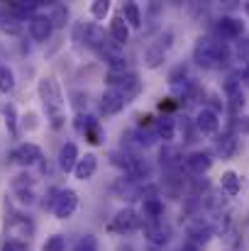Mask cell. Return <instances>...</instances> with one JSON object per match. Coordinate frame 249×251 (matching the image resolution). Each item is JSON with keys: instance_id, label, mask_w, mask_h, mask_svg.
Segmentation results:
<instances>
[{"instance_id": "1", "label": "cell", "mask_w": 249, "mask_h": 251, "mask_svg": "<svg viewBox=\"0 0 249 251\" xmlns=\"http://www.w3.org/2000/svg\"><path fill=\"white\" fill-rule=\"evenodd\" d=\"M193 61L200 69L220 71L232 61V49L227 42L218 39L215 34H203V37H198V42L193 47Z\"/></svg>"}, {"instance_id": "2", "label": "cell", "mask_w": 249, "mask_h": 251, "mask_svg": "<svg viewBox=\"0 0 249 251\" xmlns=\"http://www.w3.org/2000/svg\"><path fill=\"white\" fill-rule=\"evenodd\" d=\"M37 93H39L42 107H44V112H47V117H49V125H52L54 129H59V127L64 125V105H66L59 81H56L54 76L39 78Z\"/></svg>"}, {"instance_id": "3", "label": "cell", "mask_w": 249, "mask_h": 251, "mask_svg": "<svg viewBox=\"0 0 249 251\" xmlns=\"http://www.w3.org/2000/svg\"><path fill=\"white\" fill-rule=\"evenodd\" d=\"M108 229L112 234H122V237L125 234H132V232L142 229V217H139V212L135 207H122V210L115 212V217L108 225Z\"/></svg>"}, {"instance_id": "4", "label": "cell", "mask_w": 249, "mask_h": 251, "mask_svg": "<svg viewBox=\"0 0 249 251\" xmlns=\"http://www.w3.org/2000/svg\"><path fill=\"white\" fill-rule=\"evenodd\" d=\"M105 83L108 88H117L125 98H127V102H132L139 93H142V81H139V76L137 74H108L105 76Z\"/></svg>"}, {"instance_id": "5", "label": "cell", "mask_w": 249, "mask_h": 251, "mask_svg": "<svg viewBox=\"0 0 249 251\" xmlns=\"http://www.w3.org/2000/svg\"><path fill=\"white\" fill-rule=\"evenodd\" d=\"M186 237H188V242H195V244L205 247V244L215 237V227H213V222L205 220L203 212H200V215H193V217L188 220V225H186Z\"/></svg>"}, {"instance_id": "6", "label": "cell", "mask_w": 249, "mask_h": 251, "mask_svg": "<svg viewBox=\"0 0 249 251\" xmlns=\"http://www.w3.org/2000/svg\"><path fill=\"white\" fill-rule=\"evenodd\" d=\"M79 210V193L74 188H59V195L54 200V217L56 220H71Z\"/></svg>"}, {"instance_id": "7", "label": "cell", "mask_w": 249, "mask_h": 251, "mask_svg": "<svg viewBox=\"0 0 249 251\" xmlns=\"http://www.w3.org/2000/svg\"><path fill=\"white\" fill-rule=\"evenodd\" d=\"M142 229H144V239L152 247H164L171 239V225L162 220H142Z\"/></svg>"}, {"instance_id": "8", "label": "cell", "mask_w": 249, "mask_h": 251, "mask_svg": "<svg viewBox=\"0 0 249 251\" xmlns=\"http://www.w3.org/2000/svg\"><path fill=\"white\" fill-rule=\"evenodd\" d=\"M10 188H12V195H15L20 202H25V205H32V202L37 200V180H34L29 173H17V176L12 178Z\"/></svg>"}, {"instance_id": "9", "label": "cell", "mask_w": 249, "mask_h": 251, "mask_svg": "<svg viewBox=\"0 0 249 251\" xmlns=\"http://www.w3.org/2000/svg\"><path fill=\"white\" fill-rule=\"evenodd\" d=\"M215 37L222 39V42H235V39L245 37V22H242L240 17L222 15V17L215 22Z\"/></svg>"}, {"instance_id": "10", "label": "cell", "mask_w": 249, "mask_h": 251, "mask_svg": "<svg viewBox=\"0 0 249 251\" xmlns=\"http://www.w3.org/2000/svg\"><path fill=\"white\" fill-rule=\"evenodd\" d=\"M193 127L200 137H218L220 132V115L208 110V107H200L198 115L193 117Z\"/></svg>"}, {"instance_id": "11", "label": "cell", "mask_w": 249, "mask_h": 251, "mask_svg": "<svg viewBox=\"0 0 249 251\" xmlns=\"http://www.w3.org/2000/svg\"><path fill=\"white\" fill-rule=\"evenodd\" d=\"M12 159H15V164H17V166L29 168V166L42 164V161H44V154H42V149H39L34 142H22V144H17V147H15Z\"/></svg>"}, {"instance_id": "12", "label": "cell", "mask_w": 249, "mask_h": 251, "mask_svg": "<svg viewBox=\"0 0 249 251\" xmlns=\"http://www.w3.org/2000/svg\"><path fill=\"white\" fill-rule=\"evenodd\" d=\"M142 190H144V183L135 180L132 176H120V178L115 180V185H112L115 198L127 200V202H132V200H142Z\"/></svg>"}, {"instance_id": "13", "label": "cell", "mask_w": 249, "mask_h": 251, "mask_svg": "<svg viewBox=\"0 0 249 251\" xmlns=\"http://www.w3.org/2000/svg\"><path fill=\"white\" fill-rule=\"evenodd\" d=\"M27 29H29V37L34 42H49L52 39V32H54V25H52L49 15L37 12V15L27 17Z\"/></svg>"}, {"instance_id": "14", "label": "cell", "mask_w": 249, "mask_h": 251, "mask_svg": "<svg viewBox=\"0 0 249 251\" xmlns=\"http://www.w3.org/2000/svg\"><path fill=\"white\" fill-rule=\"evenodd\" d=\"M83 44L90 47V49L105 51L108 44H110V37L98 22H90V25H83Z\"/></svg>"}, {"instance_id": "15", "label": "cell", "mask_w": 249, "mask_h": 251, "mask_svg": "<svg viewBox=\"0 0 249 251\" xmlns=\"http://www.w3.org/2000/svg\"><path fill=\"white\" fill-rule=\"evenodd\" d=\"M159 164L164 168L166 173H176V171H181L183 164H186V156H183V151L178 149V147H173V144H164L162 149H159Z\"/></svg>"}, {"instance_id": "16", "label": "cell", "mask_w": 249, "mask_h": 251, "mask_svg": "<svg viewBox=\"0 0 249 251\" xmlns=\"http://www.w3.org/2000/svg\"><path fill=\"white\" fill-rule=\"evenodd\" d=\"M127 98L117 90V88H108L103 95H100V112L103 115H117L127 107Z\"/></svg>"}, {"instance_id": "17", "label": "cell", "mask_w": 249, "mask_h": 251, "mask_svg": "<svg viewBox=\"0 0 249 251\" xmlns=\"http://www.w3.org/2000/svg\"><path fill=\"white\" fill-rule=\"evenodd\" d=\"M186 171L191 173V176H205L210 166H213V154L210 151H205V149H198V151H193V154H188L186 156Z\"/></svg>"}, {"instance_id": "18", "label": "cell", "mask_w": 249, "mask_h": 251, "mask_svg": "<svg viewBox=\"0 0 249 251\" xmlns=\"http://www.w3.org/2000/svg\"><path fill=\"white\" fill-rule=\"evenodd\" d=\"M79 159H81L79 147H76L74 142H66V144H61V149H59L56 168H59L61 173H71V171L76 168V164H79Z\"/></svg>"}, {"instance_id": "19", "label": "cell", "mask_w": 249, "mask_h": 251, "mask_svg": "<svg viewBox=\"0 0 249 251\" xmlns=\"http://www.w3.org/2000/svg\"><path fill=\"white\" fill-rule=\"evenodd\" d=\"M225 205H227V198H225V193L220 188H210V190H205L200 195V207L205 212H210V215H220L225 210Z\"/></svg>"}, {"instance_id": "20", "label": "cell", "mask_w": 249, "mask_h": 251, "mask_svg": "<svg viewBox=\"0 0 249 251\" xmlns=\"http://www.w3.org/2000/svg\"><path fill=\"white\" fill-rule=\"evenodd\" d=\"M237 147H240V144H237V134H235L232 127H230L225 134H220V137L215 139V151H218V156L225 159V161L232 159V156L237 154Z\"/></svg>"}, {"instance_id": "21", "label": "cell", "mask_w": 249, "mask_h": 251, "mask_svg": "<svg viewBox=\"0 0 249 251\" xmlns=\"http://www.w3.org/2000/svg\"><path fill=\"white\" fill-rule=\"evenodd\" d=\"M22 29H25V20H22V17H17L7 5H5V7H0V32L17 37V34H22Z\"/></svg>"}, {"instance_id": "22", "label": "cell", "mask_w": 249, "mask_h": 251, "mask_svg": "<svg viewBox=\"0 0 249 251\" xmlns=\"http://www.w3.org/2000/svg\"><path fill=\"white\" fill-rule=\"evenodd\" d=\"M152 132H154V137L162 139L164 144H171V139L176 137V120H173L171 115H162L159 120H154Z\"/></svg>"}, {"instance_id": "23", "label": "cell", "mask_w": 249, "mask_h": 251, "mask_svg": "<svg viewBox=\"0 0 249 251\" xmlns=\"http://www.w3.org/2000/svg\"><path fill=\"white\" fill-rule=\"evenodd\" d=\"M108 37H110V42H115L117 47H125V44L130 42V27H127V22H125L122 15H115V17L110 20Z\"/></svg>"}, {"instance_id": "24", "label": "cell", "mask_w": 249, "mask_h": 251, "mask_svg": "<svg viewBox=\"0 0 249 251\" xmlns=\"http://www.w3.org/2000/svg\"><path fill=\"white\" fill-rule=\"evenodd\" d=\"M95 173H98V156H95V154H85V156H81L79 164H76V168H74L76 180H90Z\"/></svg>"}, {"instance_id": "25", "label": "cell", "mask_w": 249, "mask_h": 251, "mask_svg": "<svg viewBox=\"0 0 249 251\" xmlns=\"http://www.w3.org/2000/svg\"><path fill=\"white\" fill-rule=\"evenodd\" d=\"M166 59V47L162 42H157V44H152V47H147V51H144V66L147 69H159L162 64H164Z\"/></svg>"}, {"instance_id": "26", "label": "cell", "mask_w": 249, "mask_h": 251, "mask_svg": "<svg viewBox=\"0 0 249 251\" xmlns=\"http://www.w3.org/2000/svg\"><path fill=\"white\" fill-rule=\"evenodd\" d=\"M220 190H222L225 195H230V198L240 195V190H242V180H240V176H237L235 171H225V173L220 176Z\"/></svg>"}, {"instance_id": "27", "label": "cell", "mask_w": 249, "mask_h": 251, "mask_svg": "<svg viewBox=\"0 0 249 251\" xmlns=\"http://www.w3.org/2000/svg\"><path fill=\"white\" fill-rule=\"evenodd\" d=\"M122 17H125L127 27H132V29L142 27V10H139L137 2H125L122 5Z\"/></svg>"}, {"instance_id": "28", "label": "cell", "mask_w": 249, "mask_h": 251, "mask_svg": "<svg viewBox=\"0 0 249 251\" xmlns=\"http://www.w3.org/2000/svg\"><path fill=\"white\" fill-rule=\"evenodd\" d=\"M49 20H52V25H54V29L56 27H66V22H69V7L64 5V2H54V5H49Z\"/></svg>"}, {"instance_id": "29", "label": "cell", "mask_w": 249, "mask_h": 251, "mask_svg": "<svg viewBox=\"0 0 249 251\" xmlns=\"http://www.w3.org/2000/svg\"><path fill=\"white\" fill-rule=\"evenodd\" d=\"M245 105H247V98H245V93H242V90H237V93H230V95H227L225 107H227V112L232 115V120H237V117L242 115Z\"/></svg>"}, {"instance_id": "30", "label": "cell", "mask_w": 249, "mask_h": 251, "mask_svg": "<svg viewBox=\"0 0 249 251\" xmlns=\"http://www.w3.org/2000/svg\"><path fill=\"white\" fill-rule=\"evenodd\" d=\"M83 137H85V142L88 144H93V147H100L103 144V125H100V120H90V125L85 127V132H83Z\"/></svg>"}, {"instance_id": "31", "label": "cell", "mask_w": 249, "mask_h": 251, "mask_svg": "<svg viewBox=\"0 0 249 251\" xmlns=\"http://www.w3.org/2000/svg\"><path fill=\"white\" fill-rule=\"evenodd\" d=\"M15 90V71L5 64H0V93L7 95Z\"/></svg>"}, {"instance_id": "32", "label": "cell", "mask_w": 249, "mask_h": 251, "mask_svg": "<svg viewBox=\"0 0 249 251\" xmlns=\"http://www.w3.org/2000/svg\"><path fill=\"white\" fill-rule=\"evenodd\" d=\"M71 251H100V247H98V239H95L93 234H81V237L74 242Z\"/></svg>"}, {"instance_id": "33", "label": "cell", "mask_w": 249, "mask_h": 251, "mask_svg": "<svg viewBox=\"0 0 249 251\" xmlns=\"http://www.w3.org/2000/svg\"><path fill=\"white\" fill-rule=\"evenodd\" d=\"M232 56H235V59H240V61H247V64H249V34L240 37V39L235 42Z\"/></svg>"}, {"instance_id": "34", "label": "cell", "mask_w": 249, "mask_h": 251, "mask_svg": "<svg viewBox=\"0 0 249 251\" xmlns=\"http://www.w3.org/2000/svg\"><path fill=\"white\" fill-rule=\"evenodd\" d=\"M0 112H2V117H5L7 129L15 134V129H17V112H15V105H0Z\"/></svg>"}, {"instance_id": "35", "label": "cell", "mask_w": 249, "mask_h": 251, "mask_svg": "<svg viewBox=\"0 0 249 251\" xmlns=\"http://www.w3.org/2000/svg\"><path fill=\"white\" fill-rule=\"evenodd\" d=\"M42 251H66V239H64V234H52V237L42 244Z\"/></svg>"}, {"instance_id": "36", "label": "cell", "mask_w": 249, "mask_h": 251, "mask_svg": "<svg viewBox=\"0 0 249 251\" xmlns=\"http://www.w3.org/2000/svg\"><path fill=\"white\" fill-rule=\"evenodd\" d=\"M108 12H110V0H95V2H90V15L95 20H105Z\"/></svg>"}, {"instance_id": "37", "label": "cell", "mask_w": 249, "mask_h": 251, "mask_svg": "<svg viewBox=\"0 0 249 251\" xmlns=\"http://www.w3.org/2000/svg\"><path fill=\"white\" fill-rule=\"evenodd\" d=\"M71 105H74L76 115L83 112V110L88 107V93H83V90H71Z\"/></svg>"}, {"instance_id": "38", "label": "cell", "mask_w": 249, "mask_h": 251, "mask_svg": "<svg viewBox=\"0 0 249 251\" xmlns=\"http://www.w3.org/2000/svg\"><path fill=\"white\" fill-rule=\"evenodd\" d=\"M232 129H235V134H240V137H249V115H240L237 120H232V125H230Z\"/></svg>"}, {"instance_id": "39", "label": "cell", "mask_w": 249, "mask_h": 251, "mask_svg": "<svg viewBox=\"0 0 249 251\" xmlns=\"http://www.w3.org/2000/svg\"><path fill=\"white\" fill-rule=\"evenodd\" d=\"M186 76H188V69H186L183 64H178V66H176V69H173V71L168 74V83H171V85L183 83V81H188Z\"/></svg>"}, {"instance_id": "40", "label": "cell", "mask_w": 249, "mask_h": 251, "mask_svg": "<svg viewBox=\"0 0 249 251\" xmlns=\"http://www.w3.org/2000/svg\"><path fill=\"white\" fill-rule=\"evenodd\" d=\"M90 120H93V115H88V112H79V115L74 117V129H76L79 134H83V132H85V127L90 125Z\"/></svg>"}, {"instance_id": "41", "label": "cell", "mask_w": 249, "mask_h": 251, "mask_svg": "<svg viewBox=\"0 0 249 251\" xmlns=\"http://www.w3.org/2000/svg\"><path fill=\"white\" fill-rule=\"evenodd\" d=\"M0 251H27V242H20V239H7L2 244Z\"/></svg>"}, {"instance_id": "42", "label": "cell", "mask_w": 249, "mask_h": 251, "mask_svg": "<svg viewBox=\"0 0 249 251\" xmlns=\"http://www.w3.org/2000/svg\"><path fill=\"white\" fill-rule=\"evenodd\" d=\"M56 195H59V188H49V193L44 195L47 200H42V207H44V210H52V207H54V200H56Z\"/></svg>"}, {"instance_id": "43", "label": "cell", "mask_w": 249, "mask_h": 251, "mask_svg": "<svg viewBox=\"0 0 249 251\" xmlns=\"http://www.w3.org/2000/svg\"><path fill=\"white\" fill-rule=\"evenodd\" d=\"M159 107H162V110H164V115H168V112H171V110H176V107H178V102H176V100H173V98H164V100H162V102H159Z\"/></svg>"}, {"instance_id": "44", "label": "cell", "mask_w": 249, "mask_h": 251, "mask_svg": "<svg viewBox=\"0 0 249 251\" xmlns=\"http://www.w3.org/2000/svg\"><path fill=\"white\" fill-rule=\"evenodd\" d=\"M237 78H240V83H242V85H247V88H249V64H245V66H242V71H240V76H237Z\"/></svg>"}, {"instance_id": "45", "label": "cell", "mask_w": 249, "mask_h": 251, "mask_svg": "<svg viewBox=\"0 0 249 251\" xmlns=\"http://www.w3.org/2000/svg\"><path fill=\"white\" fill-rule=\"evenodd\" d=\"M178 251H203V247H200V244H195V242H188V239H186V242H183V247H181Z\"/></svg>"}, {"instance_id": "46", "label": "cell", "mask_w": 249, "mask_h": 251, "mask_svg": "<svg viewBox=\"0 0 249 251\" xmlns=\"http://www.w3.org/2000/svg\"><path fill=\"white\" fill-rule=\"evenodd\" d=\"M242 10H245V12L249 15V2H242Z\"/></svg>"}]
</instances>
